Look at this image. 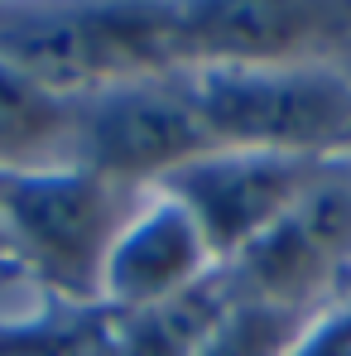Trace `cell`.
Segmentation results:
<instances>
[{"instance_id":"8992f818","label":"cell","mask_w":351,"mask_h":356,"mask_svg":"<svg viewBox=\"0 0 351 356\" xmlns=\"http://www.w3.org/2000/svg\"><path fill=\"white\" fill-rule=\"evenodd\" d=\"M236 294L275 298L303 313H323L351 289V183L342 164L323 178L284 222L250 241L227 265Z\"/></svg>"},{"instance_id":"7a4b0ae2","label":"cell","mask_w":351,"mask_h":356,"mask_svg":"<svg viewBox=\"0 0 351 356\" xmlns=\"http://www.w3.org/2000/svg\"><path fill=\"white\" fill-rule=\"evenodd\" d=\"M0 63L58 97L183 72L178 5H0Z\"/></svg>"},{"instance_id":"ba28073f","label":"cell","mask_w":351,"mask_h":356,"mask_svg":"<svg viewBox=\"0 0 351 356\" xmlns=\"http://www.w3.org/2000/svg\"><path fill=\"white\" fill-rule=\"evenodd\" d=\"M217 270V255L197 232V222L164 193H145L130 222L120 227L106 255L101 303L120 313H145L188 294Z\"/></svg>"},{"instance_id":"9c48e42d","label":"cell","mask_w":351,"mask_h":356,"mask_svg":"<svg viewBox=\"0 0 351 356\" xmlns=\"http://www.w3.org/2000/svg\"><path fill=\"white\" fill-rule=\"evenodd\" d=\"M77 164V97H58L0 63V178Z\"/></svg>"},{"instance_id":"6da1fadb","label":"cell","mask_w":351,"mask_h":356,"mask_svg":"<svg viewBox=\"0 0 351 356\" xmlns=\"http://www.w3.org/2000/svg\"><path fill=\"white\" fill-rule=\"evenodd\" d=\"M145 193L97 169L67 164L44 174L0 178V250L15 284L44 303H101L106 255Z\"/></svg>"},{"instance_id":"5bb4252c","label":"cell","mask_w":351,"mask_h":356,"mask_svg":"<svg viewBox=\"0 0 351 356\" xmlns=\"http://www.w3.org/2000/svg\"><path fill=\"white\" fill-rule=\"evenodd\" d=\"M347 294H351V289H347Z\"/></svg>"},{"instance_id":"52a82bcc","label":"cell","mask_w":351,"mask_h":356,"mask_svg":"<svg viewBox=\"0 0 351 356\" xmlns=\"http://www.w3.org/2000/svg\"><path fill=\"white\" fill-rule=\"evenodd\" d=\"M351 29V5L323 0H197L178 5V49L188 67H270L332 58Z\"/></svg>"},{"instance_id":"3957f363","label":"cell","mask_w":351,"mask_h":356,"mask_svg":"<svg viewBox=\"0 0 351 356\" xmlns=\"http://www.w3.org/2000/svg\"><path fill=\"white\" fill-rule=\"evenodd\" d=\"M188 92L217 149H265L342 164L351 149V82L327 58L270 67H188Z\"/></svg>"},{"instance_id":"30bf717a","label":"cell","mask_w":351,"mask_h":356,"mask_svg":"<svg viewBox=\"0 0 351 356\" xmlns=\"http://www.w3.org/2000/svg\"><path fill=\"white\" fill-rule=\"evenodd\" d=\"M313 318L318 313L231 289L227 308L217 313V323L207 327L202 347L193 356H289L298 347V337L313 327Z\"/></svg>"},{"instance_id":"8fae6325","label":"cell","mask_w":351,"mask_h":356,"mask_svg":"<svg viewBox=\"0 0 351 356\" xmlns=\"http://www.w3.org/2000/svg\"><path fill=\"white\" fill-rule=\"evenodd\" d=\"M289 356H351V294L323 308Z\"/></svg>"},{"instance_id":"5b68a950","label":"cell","mask_w":351,"mask_h":356,"mask_svg":"<svg viewBox=\"0 0 351 356\" xmlns=\"http://www.w3.org/2000/svg\"><path fill=\"white\" fill-rule=\"evenodd\" d=\"M327 174L332 164L318 159H289L265 149H207L178 174H169L154 193L174 197L197 222L217 265H227L275 222H284Z\"/></svg>"},{"instance_id":"7c38bea8","label":"cell","mask_w":351,"mask_h":356,"mask_svg":"<svg viewBox=\"0 0 351 356\" xmlns=\"http://www.w3.org/2000/svg\"><path fill=\"white\" fill-rule=\"evenodd\" d=\"M327 63H332V67H337V72H342V77L351 82V29L342 34V44L332 49V58H327Z\"/></svg>"},{"instance_id":"277c9868","label":"cell","mask_w":351,"mask_h":356,"mask_svg":"<svg viewBox=\"0 0 351 356\" xmlns=\"http://www.w3.org/2000/svg\"><path fill=\"white\" fill-rule=\"evenodd\" d=\"M217 149L183 72L135 77L77 97V164L154 193L169 174Z\"/></svg>"},{"instance_id":"4fadbf2b","label":"cell","mask_w":351,"mask_h":356,"mask_svg":"<svg viewBox=\"0 0 351 356\" xmlns=\"http://www.w3.org/2000/svg\"><path fill=\"white\" fill-rule=\"evenodd\" d=\"M342 174H347V183H351V149H347V159H342Z\"/></svg>"}]
</instances>
